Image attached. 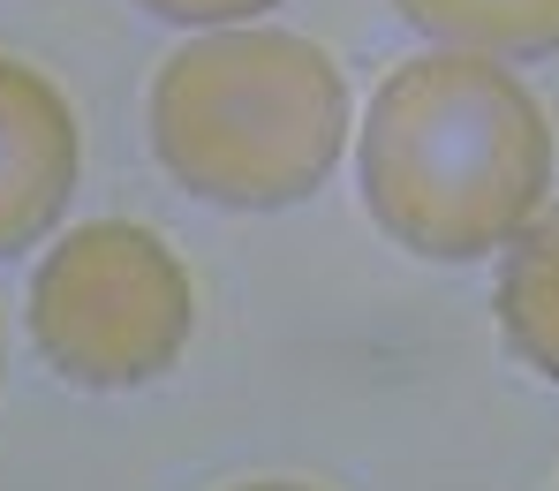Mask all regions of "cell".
<instances>
[{
    "label": "cell",
    "mask_w": 559,
    "mask_h": 491,
    "mask_svg": "<svg viewBox=\"0 0 559 491\" xmlns=\"http://www.w3.org/2000/svg\"><path fill=\"white\" fill-rule=\"evenodd\" d=\"M356 175L371 219L416 258L507 250L552 190V121L491 53H416L371 92Z\"/></svg>",
    "instance_id": "6da1fadb"
},
{
    "label": "cell",
    "mask_w": 559,
    "mask_h": 491,
    "mask_svg": "<svg viewBox=\"0 0 559 491\" xmlns=\"http://www.w3.org/2000/svg\"><path fill=\"white\" fill-rule=\"evenodd\" d=\"M348 76L318 38L219 23L152 76V152L204 204L280 212L333 182Z\"/></svg>",
    "instance_id": "7a4b0ae2"
},
{
    "label": "cell",
    "mask_w": 559,
    "mask_h": 491,
    "mask_svg": "<svg viewBox=\"0 0 559 491\" xmlns=\"http://www.w3.org/2000/svg\"><path fill=\"white\" fill-rule=\"evenodd\" d=\"M197 295L182 258L136 219L69 227L31 273V340L53 379L84 393L152 386L182 363Z\"/></svg>",
    "instance_id": "3957f363"
},
{
    "label": "cell",
    "mask_w": 559,
    "mask_h": 491,
    "mask_svg": "<svg viewBox=\"0 0 559 491\" xmlns=\"http://www.w3.org/2000/svg\"><path fill=\"white\" fill-rule=\"evenodd\" d=\"M76 106L53 76L0 53V258H23L76 196Z\"/></svg>",
    "instance_id": "277c9868"
},
{
    "label": "cell",
    "mask_w": 559,
    "mask_h": 491,
    "mask_svg": "<svg viewBox=\"0 0 559 491\" xmlns=\"http://www.w3.org/2000/svg\"><path fill=\"white\" fill-rule=\"evenodd\" d=\"M491 310H499L507 348H514L537 379H559V212H537V219L507 242Z\"/></svg>",
    "instance_id": "5b68a950"
},
{
    "label": "cell",
    "mask_w": 559,
    "mask_h": 491,
    "mask_svg": "<svg viewBox=\"0 0 559 491\" xmlns=\"http://www.w3.org/2000/svg\"><path fill=\"white\" fill-rule=\"evenodd\" d=\"M439 46L491 61H545L559 53V0H393Z\"/></svg>",
    "instance_id": "8992f818"
},
{
    "label": "cell",
    "mask_w": 559,
    "mask_h": 491,
    "mask_svg": "<svg viewBox=\"0 0 559 491\" xmlns=\"http://www.w3.org/2000/svg\"><path fill=\"white\" fill-rule=\"evenodd\" d=\"M144 15H167V23H204V31H219V23H242V15H258V8H280V0H136Z\"/></svg>",
    "instance_id": "52a82bcc"
},
{
    "label": "cell",
    "mask_w": 559,
    "mask_h": 491,
    "mask_svg": "<svg viewBox=\"0 0 559 491\" xmlns=\"http://www.w3.org/2000/svg\"><path fill=\"white\" fill-rule=\"evenodd\" d=\"M227 491H318V484H287V477H258V484H227Z\"/></svg>",
    "instance_id": "ba28073f"
}]
</instances>
